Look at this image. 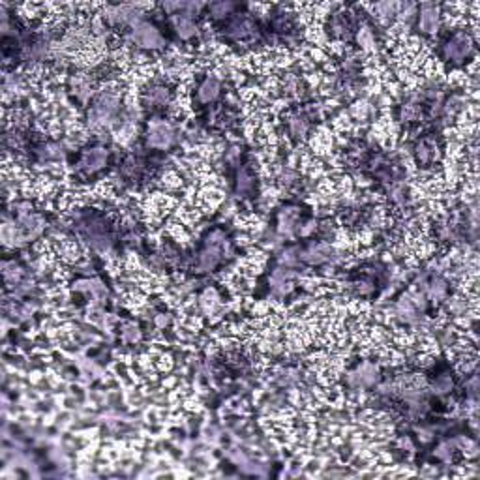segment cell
<instances>
[{
	"label": "cell",
	"mask_w": 480,
	"mask_h": 480,
	"mask_svg": "<svg viewBox=\"0 0 480 480\" xmlns=\"http://www.w3.org/2000/svg\"><path fill=\"white\" fill-rule=\"evenodd\" d=\"M87 122L92 129H109L122 122V94L117 88H104L94 98L87 113Z\"/></svg>",
	"instance_id": "obj_1"
},
{
	"label": "cell",
	"mask_w": 480,
	"mask_h": 480,
	"mask_svg": "<svg viewBox=\"0 0 480 480\" xmlns=\"http://www.w3.org/2000/svg\"><path fill=\"white\" fill-rule=\"evenodd\" d=\"M475 53V40L467 31H456L441 43V57L452 66H464Z\"/></svg>",
	"instance_id": "obj_2"
},
{
	"label": "cell",
	"mask_w": 480,
	"mask_h": 480,
	"mask_svg": "<svg viewBox=\"0 0 480 480\" xmlns=\"http://www.w3.org/2000/svg\"><path fill=\"white\" fill-rule=\"evenodd\" d=\"M129 42L143 51H160L166 47V38L154 23L141 21L128 31Z\"/></svg>",
	"instance_id": "obj_3"
},
{
	"label": "cell",
	"mask_w": 480,
	"mask_h": 480,
	"mask_svg": "<svg viewBox=\"0 0 480 480\" xmlns=\"http://www.w3.org/2000/svg\"><path fill=\"white\" fill-rule=\"evenodd\" d=\"M176 129L169 120L158 119L152 120L145 134V145L150 150H169L175 145Z\"/></svg>",
	"instance_id": "obj_4"
},
{
	"label": "cell",
	"mask_w": 480,
	"mask_h": 480,
	"mask_svg": "<svg viewBox=\"0 0 480 480\" xmlns=\"http://www.w3.org/2000/svg\"><path fill=\"white\" fill-rule=\"evenodd\" d=\"M173 102V90L169 85L161 81H152L141 90V104L149 111H161L167 109Z\"/></svg>",
	"instance_id": "obj_5"
},
{
	"label": "cell",
	"mask_w": 480,
	"mask_h": 480,
	"mask_svg": "<svg viewBox=\"0 0 480 480\" xmlns=\"http://www.w3.org/2000/svg\"><path fill=\"white\" fill-rule=\"evenodd\" d=\"M443 21V11L441 6L434 2H426V4L418 6L417 11V28L424 36H435L441 28Z\"/></svg>",
	"instance_id": "obj_6"
},
{
	"label": "cell",
	"mask_w": 480,
	"mask_h": 480,
	"mask_svg": "<svg viewBox=\"0 0 480 480\" xmlns=\"http://www.w3.org/2000/svg\"><path fill=\"white\" fill-rule=\"evenodd\" d=\"M109 164V150L102 145H92L81 150L78 166L85 175H96L104 171Z\"/></svg>",
	"instance_id": "obj_7"
},
{
	"label": "cell",
	"mask_w": 480,
	"mask_h": 480,
	"mask_svg": "<svg viewBox=\"0 0 480 480\" xmlns=\"http://www.w3.org/2000/svg\"><path fill=\"white\" fill-rule=\"evenodd\" d=\"M426 308V297L422 293H407L396 302L398 319L403 323H415Z\"/></svg>",
	"instance_id": "obj_8"
},
{
	"label": "cell",
	"mask_w": 480,
	"mask_h": 480,
	"mask_svg": "<svg viewBox=\"0 0 480 480\" xmlns=\"http://www.w3.org/2000/svg\"><path fill=\"white\" fill-rule=\"evenodd\" d=\"M105 21L111 26H126V28H134L135 25H139L143 19V14H141L135 6L129 4H117L113 8H109L107 14H105Z\"/></svg>",
	"instance_id": "obj_9"
},
{
	"label": "cell",
	"mask_w": 480,
	"mask_h": 480,
	"mask_svg": "<svg viewBox=\"0 0 480 480\" xmlns=\"http://www.w3.org/2000/svg\"><path fill=\"white\" fill-rule=\"evenodd\" d=\"M413 156L415 160H417L418 167L434 166L435 161L439 160V156H441V145H439L432 135L420 137L413 146Z\"/></svg>",
	"instance_id": "obj_10"
},
{
	"label": "cell",
	"mask_w": 480,
	"mask_h": 480,
	"mask_svg": "<svg viewBox=\"0 0 480 480\" xmlns=\"http://www.w3.org/2000/svg\"><path fill=\"white\" fill-rule=\"evenodd\" d=\"M326 32L336 40H351L355 36L356 26L347 11H336L326 21Z\"/></svg>",
	"instance_id": "obj_11"
},
{
	"label": "cell",
	"mask_w": 480,
	"mask_h": 480,
	"mask_svg": "<svg viewBox=\"0 0 480 480\" xmlns=\"http://www.w3.org/2000/svg\"><path fill=\"white\" fill-rule=\"evenodd\" d=\"M426 100L424 96H409L400 104L398 107V119L402 120L403 124H415V122H420L426 113Z\"/></svg>",
	"instance_id": "obj_12"
},
{
	"label": "cell",
	"mask_w": 480,
	"mask_h": 480,
	"mask_svg": "<svg viewBox=\"0 0 480 480\" xmlns=\"http://www.w3.org/2000/svg\"><path fill=\"white\" fill-rule=\"evenodd\" d=\"M349 385L355 388H372L379 385L381 381V372H379V368L372 362H364L361 366L356 368L355 372L349 373Z\"/></svg>",
	"instance_id": "obj_13"
},
{
	"label": "cell",
	"mask_w": 480,
	"mask_h": 480,
	"mask_svg": "<svg viewBox=\"0 0 480 480\" xmlns=\"http://www.w3.org/2000/svg\"><path fill=\"white\" fill-rule=\"evenodd\" d=\"M225 36L231 38V40H237V42H240V40H250V38L255 36V23L250 19L248 16H240V14H235V16L231 17L228 21V25H225Z\"/></svg>",
	"instance_id": "obj_14"
},
{
	"label": "cell",
	"mask_w": 480,
	"mask_h": 480,
	"mask_svg": "<svg viewBox=\"0 0 480 480\" xmlns=\"http://www.w3.org/2000/svg\"><path fill=\"white\" fill-rule=\"evenodd\" d=\"M334 259V248L329 242H310L306 248L300 250V261L308 265H323Z\"/></svg>",
	"instance_id": "obj_15"
},
{
	"label": "cell",
	"mask_w": 480,
	"mask_h": 480,
	"mask_svg": "<svg viewBox=\"0 0 480 480\" xmlns=\"http://www.w3.org/2000/svg\"><path fill=\"white\" fill-rule=\"evenodd\" d=\"M220 94H222V81L214 73H208L203 78L201 83L197 85L196 100L199 105H210L218 102Z\"/></svg>",
	"instance_id": "obj_16"
},
{
	"label": "cell",
	"mask_w": 480,
	"mask_h": 480,
	"mask_svg": "<svg viewBox=\"0 0 480 480\" xmlns=\"http://www.w3.org/2000/svg\"><path fill=\"white\" fill-rule=\"evenodd\" d=\"M171 26L181 40L190 42L199 34V25H197V17L190 16L186 11H178L175 16H171Z\"/></svg>",
	"instance_id": "obj_17"
},
{
	"label": "cell",
	"mask_w": 480,
	"mask_h": 480,
	"mask_svg": "<svg viewBox=\"0 0 480 480\" xmlns=\"http://www.w3.org/2000/svg\"><path fill=\"white\" fill-rule=\"evenodd\" d=\"M300 231V212L297 207H284L278 214L279 237L293 238Z\"/></svg>",
	"instance_id": "obj_18"
},
{
	"label": "cell",
	"mask_w": 480,
	"mask_h": 480,
	"mask_svg": "<svg viewBox=\"0 0 480 480\" xmlns=\"http://www.w3.org/2000/svg\"><path fill=\"white\" fill-rule=\"evenodd\" d=\"M311 129V117L306 111H293L287 117V134L291 139L302 141Z\"/></svg>",
	"instance_id": "obj_19"
},
{
	"label": "cell",
	"mask_w": 480,
	"mask_h": 480,
	"mask_svg": "<svg viewBox=\"0 0 480 480\" xmlns=\"http://www.w3.org/2000/svg\"><path fill=\"white\" fill-rule=\"evenodd\" d=\"M223 248H225V244L218 246V244L205 242V248L197 255V269L201 270V272H212L218 265L222 263Z\"/></svg>",
	"instance_id": "obj_20"
},
{
	"label": "cell",
	"mask_w": 480,
	"mask_h": 480,
	"mask_svg": "<svg viewBox=\"0 0 480 480\" xmlns=\"http://www.w3.org/2000/svg\"><path fill=\"white\" fill-rule=\"evenodd\" d=\"M293 278H294L293 270L282 267V269L274 270L272 276H270V287H272L274 293L284 297V294H287L293 289Z\"/></svg>",
	"instance_id": "obj_21"
},
{
	"label": "cell",
	"mask_w": 480,
	"mask_h": 480,
	"mask_svg": "<svg viewBox=\"0 0 480 480\" xmlns=\"http://www.w3.org/2000/svg\"><path fill=\"white\" fill-rule=\"evenodd\" d=\"M238 6L235 2H229V0H218V2H210L207 6L208 17L214 19V21H229L235 11H237Z\"/></svg>",
	"instance_id": "obj_22"
},
{
	"label": "cell",
	"mask_w": 480,
	"mask_h": 480,
	"mask_svg": "<svg viewBox=\"0 0 480 480\" xmlns=\"http://www.w3.org/2000/svg\"><path fill=\"white\" fill-rule=\"evenodd\" d=\"M70 85H72V92L75 94L81 102H87V100L92 96L94 83L87 73H75L72 78V81H70Z\"/></svg>",
	"instance_id": "obj_23"
},
{
	"label": "cell",
	"mask_w": 480,
	"mask_h": 480,
	"mask_svg": "<svg viewBox=\"0 0 480 480\" xmlns=\"http://www.w3.org/2000/svg\"><path fill=\"white\" fill-rule=\"evenodd\" d=\"M447 294H449V285H447V282L441 276H434V278L430 279L428 285H426V297L430 300L441 302V300L447 299Z\"/></svg>",
	"instance_id": "obj_24"
},
{
	"label": "cell",
	"mask_w": 480,
	"mask_h": 480,
	"mask_svg": "<svg viewBox=\"0 0 480 480\" xmlns=\"http://www.w3.org/2000/svg\"><path fill=\"white\" fill-rule=\"evenodd\" d=\"M276 181L284 188H291L299 181V173L289 166V164H278L276 166Z\"/></svg>",
	"instance_id": "obj_25"
},
{
	"label": "cell",
	"mask_w": 480,
	"mask_h": 480,
	"mask_svg": "<svg viewBox=\"0 0 480 480\" xmlns=\"http://www.w3.org/2000/svg\"><path fill=\"white\" fill-rule=\"evenodd\" d=\"M355 38H356V43H358L362 49H366V51L375 49V46H377L375 31H372L370 26H361V28H356Z\"/></svg>",
	"instance_id": "obj_26"
},
{
	"label": "cell",
	"mask_w": 480,
	"mask_h": 480,
	"mask_svg": "<svg viewBox=\"0 0 480 480\" xmlns=\"http://www.w3.org/2000/svg\"><path fill=\"white\" fill-rule=\"evenodd\" d=\"M373 11H375L379 19H385V21L394 19L398 16V2H390V0H387V2H377L373 6Z\"/></svg>",
	"instance_id": "obj_27"
},
{
	"label": "cell",
	"mask_w": 480,
	"mask_h": 480,
	"mask_svg": "<svg viewBox=\"0 0 480 480\" xmlns=\"http://www.w3.org/2000/svg\"><path fill=\"white\" fill-rule=\"evenodd\" d=\"M255 188V178L248 169H242L237 176V191L238 193H252Z\"/></svg>",
	"instance_id": "obj_28"
},
{
	"label": "cell",
	"mask_w": 480,
	"mask_h": 480,
	"mask_svg": "<svg viewBox=\"0 0 480 480\" xmlns=\"http://www.w3.org/2000/svg\"><path fill=\"white\" fill-rule=\"evenodd\" d=\"M452 390V377L447 373H441L432 381V393L434 394H447Z\"/></svg>",
	"instance_id": "obj_29"
},
{
	"label": "cell",
	"mask_w": 480,
	"mask_h": 480,
	"mask_svg": "<svg viewBox=\"0 0 480 480\" xmlns=\"http://www.w3.org/2000/svg\"><path fill=\"white\" fill-rule=\"evenodd\" d=\"M417 11H418V4H413V2H403V4H398V16L402 21L409 23L417 19Z\"/></svg>",
	"instance_id": "obj_30"
},
{
	"label": "cell",
	"mask_w": 480,
	"mask_h": 480,
	"mask_svg": "<svg viewBox=\"0 0 480 480\" xmlns=\"http://www.w3.org/2000/svg\"><path fill=\"white\" fill-rule=\"evenodd\" d=\"M201 306H203V310L207 311V314H212V311L216 310L218 306H220V297L216 294V291L208 289L207 293L203 294Z\"/></svg>",
	"instance_id": "obj_31"
},
{
	"label": "cell",
	"mask_w": 480,
	"mask_h": 480,
	"mask_svg": "<svg viewBox=\"0 0 480 480\" xmlns=\"http://www.w3.org/2000/svg\"><path fill=\"white\" fill-rule=\"evenodd\" d=\"M137 336H139V331H137V326H134V325H128L126 326V331H124V338L126 340H137Z\"/></svg>",
	"instance_id": "obj_32"
}]
</instances>
